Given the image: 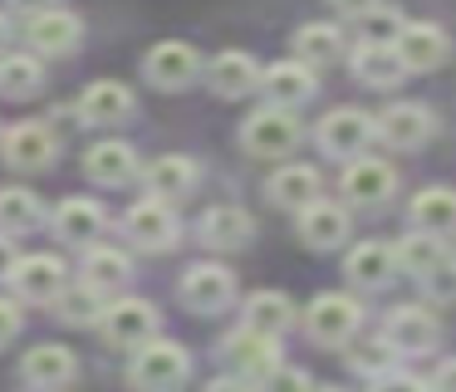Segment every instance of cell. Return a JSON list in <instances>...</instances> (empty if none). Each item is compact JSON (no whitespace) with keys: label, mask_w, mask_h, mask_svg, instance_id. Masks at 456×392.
Returning <instances> with one entry per match:
<instances>
[{"label":"cell","mask_w":456,"mask_h":392,"mask_svg":"<svg viewBox=\"0 0 456 392\" xmlns=\"http://www.w3.org/2000/svg\"><path fill=\"white\" fill-rule=\"evenodd\" d=\"M397 192V172L383 157H348L344 167V196L354 206H383Z\"/></svg>","instance_id":"obj_11"},{"label":"cell","mask_w":456,"mask_h":392,"mask_svg":"<svg viewBox=\"0 0 456 392\" xmlns=\"http://www.w3.org/2000/svg\"><path fill=\"white\" fill-rule=\"evenodd\" d=\"M191 372V358L182 343H167V339H148L142 348H133V363H128V382L133 388H182Z\"/></svg>","instance_id":"obj_1"},{"label":"cell","mask_w":456,"mask_h":392,"mask_svg":"<svg viewBox=\"0 0 456 392\" xmlns=\"http://www.w3.org/2000/svg\"><path fill=\"white\" fill-rule=\"evenodd\" d=\"M84 172L99 186H128L133 176H138V152H133L128 143H99L84 157Z\"/></svg>","instance_id":"obj_24"},{"label":"cell","mask_w":456,"mask_h":392,"mask_svg":"<svg viewBox=\"0 0 456 392\" xmlns=\"http://www.w3.org/2000/svg\"><path fill=\"white\" fill-rule=\"evenodd\" d=\"M5 39H11V20H5V10H0V49H5Z\"/></svg>","instance_id":"obj_46"},{"label":"cell","mask_w":456,"mask_h":392,"mask_svg":"<svg viewBox=\"0 0 456 392\" xmlns=\"http://www.w3.org/2000/svg\"><path fill=\"white\" fill-rule=\"evenodd\" d=\"M407 216H412V231L452 235L456 231V192H452V186H427V192L412 196Z\"/></svg>","instance_id":"obj_25"},{"label":"cell","mask_w":456,"mask_h":392,"mask_svg":"<svg viewBox=\"0 0 456 392\" xmlns=\"http://www.w3.org/2000/svg\"><path fill=\"white\" fill-rule=\"evenodd\" d=\"M393 358H397V348L383 339V343H368V348H358V353H354V368H363L368 378H373V372H383Z\"/></svg>","instance_id":"obj_39"},{"label":"cell","mask_w":456,"mask_h":392,"mask_svg":"<svg viewBox=\"0 0 456 392\" xmlns=\"http://www.w3.org/2000/svg\"><path fill=\"white\" fill-rule=\"evenodd\" d=\"M142 182H148V196H162V201H177L197 186V162L182 152H167V157H152L142 167Z\"/></svg>","instance_id":"obj_21"},{"label":"cell","mask_w":456,"mask_h":392,"mask_svg":"<svg viewBox=\"0 0 456 392\" xmlns=\"http://www.w3.org/2000/svg\"><path fill=\"white\" fill-rule=\"evenodd\" d=\"M432 382L436 388H456V363H442V368L432 372Z\"/></svg>","instance_id":"obj_44"},{"label":"cell","mask_w":456,"mask_h":392,"mask_svg":"<svg viewBox=\"0 0 456 392\" xmlns=\"http://www.w3.org/2000/svg\"><path fill=\"white\" fill-rule=\"evenodd\" d=\"M0 147H5V162L15 172H45L60 157V143H54V133L45 123H15Z\"/></svg>","instance_id":"obj_12"},{"label":"cell","mask_w":456,"mask_h":392,"mask_svg":"<svg viewBox=\"0 0 456 392\" xmlns=\"http://www.w3.org/2000/svg\"><path fill=\"white\" fill-rule=\"evenodd\" d=\"M446 29L442 25H407L403 35H397V54H403V64H407V74H427V69H436L446 59Z\"/></svg>","instance_id":"obj_23"},{"label":"cell","mask_w":456,"mask_h":392,"mask_svg":"<svg viewBox=\"0 0 456 392\" xmlns=\"http://www.w3.org/2000/svg\"><path fill=\"white\" fill-rule=\"evenodd\" d=\"M260 94H265L270 103H280V108L309 103V98H314V64H305V59L270 64L265 74H260Z\"/></svg>","instance_id":"obj_15"},{"label":"cell","mask_w":456,"mask_h":392,"mask_svg":"<svg viewBox=\"0 0 456 392\" xmlns=\"http://www.w3.org/2000/svg\"><path fill=\"white\" fill-rule=\"evenodd\" d=\"M103 225H109V216H103V206L89 201V196H69V201L54 211V231L69 245H94L103 235Z\"/></svg>","instance_id":"obj_22"},{"label":"cell","mask_w":456,"mask_h":392,"mask_svg":"<svg viewBox=\"0 0 456 392\" xmlns=\"http://www.w3.org/2000/svg\"><path fill=\"white\" fill-rule=\"evenodd\" d=\"M84 280L99 284L103 294L123 290L133 280V260L123 250H113V245H89V255H84Z\"/></svg>","instance_id":"obj_31"},{"label":"cell","mask_w":456,"mask_h":392,"mask_svg":"<svg viewBox=\"0 0 456 392\" xmlns=\"http://www.w3.org/2000/svg\"><path fill=\"white\" fill-rule=\"evenodd\" d=\"M54 304H60V319L74 323V329L103 319V290H99V284H89V280H84V284H64V294Z\"/></svg>","instance_id":"obj_35"},{"label":"cell","mask_w":456,"mask_h":392,"mask_svg":"<svg viewBox=\"0 0 456 392\" xmlns=\"http://www.w3.org/2000/svg\"><path fill=\"white\" fill-rule=\"evenodd\" d=\"M201 69V54L191 45H182V39H162V45H152L148 54H142V74H148L152 88H187L191 78H197Z\"/></svg>","instance_id":"obj_10"},{"label":"cell","mask_w":456,"mask_h":392,"mask_svg":"<svg viewBox=\"0 0 456 392\" xmlns=\"http://www.w3.org/2000/svg\"><path fill=\"white\" fill-rule=\"evenodd\" d=\"M358 25H363V39H368V45H397V35L407 29V20L397 15V10L373 5L368 15H358Z\"/></svg>","instance_id":"obj_37"},{"label":"cell","mask_w":456,"mask_h":392,"mask_svg":"<svg viewBox=\"0 0 456 392\" xmlns=\"http://www.w3.org/2000/svg\"><path fill=\"white\" fill-rule=\"evenodd\" d=\"M309 382H314V378H309V372H295V368H275V372H270V378H265V388H309Z\"/></svg>","instance_id":"obj_41"},{"label":"cell","mask_w":456,"mask_h":392,"mask_svg":"<svg viewBox=\"0 0 456 392\" xmlns=\"http://www.w3.org/2000/svg\"><path fill=\"white\" fill-rule=\"evenodd\" d=\"M79 35H84V25H79V15H69V10H35L30 15V25H25V39H30L40 54H69L74 45H79Z\"/></svg>","instance_id":"obj_17"},{"label":"cell","mask_w":456,"mask_h":392,"mask_svg":"<svg viewBox=\"0 0 456 392\" xmlns=\"http://www.w3.org/2000/svg\"><path fill=\"white\" fill-rule=\"evenodd\" d=\"M123 231H128V241L138 245V250H167V245H177V216H172V206L162 201V196H148V201H133L128 216H123Z\"/></svg>","instance_id":"obj_6"},{"label":"cell","mask_w":456,"mask_h":392,"mask_svg":"<svg viewBox=\"0 0 456 392\" xmlns=\"http://www.w3.org/2000/svg\"><path fill=\"white\" fill-rule=\"evenodd\" d=\"M422 290H427V299H436V304H456V260L432 265V270L422 274Z\"/></svg>","instance_id":"obj_38"},{"label":"cell","mask_w":456,"mask_h":392,"mask_svg":"<svg viewBox=\"0 0 456 392\" xmlns=\"http://www.w3.org/2000/svg\"><path fill=\"white\" fill-rule=\"evenodd\" d=\"M299 235H305L314 250H334V245L348 241V211L314 196L309 206H299Z\"/></svg>","instance_id":"obj_20"},{"label":"cell","mask_w":456,"mask_h":392,"mask_svg":"<svg viewBox=\"0 0 456 392\" xmlns=\"http://www.w3.org/2000/svg\"><path fill=\"white\" fill-rule=\"evenodd\" d=\"M250 211H240V206H211L207 216H201V241L211 245V250H240V245L250 241Z\"/></svg>","instance_id":"obj_27"},{"label":"cell","mask_w":456,"mask_h":392,"mask_svg":"<svg viewBox=\"0 0 456 392\" xmlns=\"http://www.w3.org/2000/svg\"><path fill=\"white\" fill-rule=\"evenodd\" d=\"M358 323H363V309H358V299H348V294H319V299L305 309L309 339L324 343V348L348 343L358 333Z\"/></svg>","instance_id":"obj_3"},{"label":"cell","mask_w":456,"mask_h":392,"mask_svg":"<svg viewBox=\"0 0 456 392\" xmlns=\"http://www.w3.org/2000/svg\"><path fill=\"white\" fill-rule=\"evenodd\" d=\"M240 143H246L250 157H289L299 147V118L295 108H280V103H265L246 118L240 127Z\"/></svg>","instance_id":"obj_2"},{"label":"cell","mask_w":456,"mask_h":392,"mask_svg":"<svg viewBox=\"0 0 456 392\" xmlns=\"http://www.w3.org/2000/svg\"><path fill=\"white\" fill-rule=\"evenodd\" d=\"M15 333H20V309H15L11 299H0V348L15 343Z\"/></svg>","instance_id":"obj_40"},{"label":"cell","mask_w":456,"mask_h":392,"mask_svg":"<svg viewBox=\"0 0 456 392\" xmlns=\"http://www.w3.org/2000/svg\"><path fill=\"white\" fill-rule=\"evenodd\" d=\"M45 225V201L30 192V186H0V231L20 235Z\"/></svg>","instance_id":"obj_29"},{"label":"cell","mask_w":456,"mask_h":392,"mask_svg":"<svg viewBox=\"0 0 456 392\" xmlns=\"http://www.w3.org/2000/svg\"><path fill=\"white\" fill-rule=\"evenodd\" d=\"M246 323L280 339V333L295 323V304H289V294H280V290H260V294H250V299H246Z\"/></svg>","instance_id":"obj_32"},{"label":"cell","mask_w":456,"mask_h":392,"mask_svg":"<svg viewBox=\"0 0 456 392\" xmlns=\"http://www.w3.org/2000/svg\"><path fill=\"white\" fill-rule=\"evenodd\" d=\"M373 137H378V123L363 108H334V113H324V123H319V147H324L329 157H358Z\"/></svg>","instance_id":"obj_9"},{"label":"cell","mask_w":456,"mask_h":392,"mask_svg":"<svg viewBox=\"0 0 456 392\" xmlns=\"http://www.w3.org/2000/svg\"><path fill=\"white\" fill-rule=\"evenodd\" d=\"M211 88H216L221 98H246L260 88V64L250 54H240V49H226V54L211 59Z\"/></svg>","instance_id":"obj_26"},{"label":"cell","mask_w":456,"mask_h":392,"mask_svg":"<svg viewBox=\"0 0 456 392\" xmlns=\"http://www.w3.org/2000/svg\"><path fill=\"white\" fill-rule=\"evenodd\" d=\"M15 260H20V255H15V245L5 241V235H0V280H11V270H15Z\"/></svg>","instance_id":"obj_43"},{"label":"cell","mask_w":456,"mask_h":392,"mask_svg":"<svg viewBox=\"0 0 456 392\" xmlns=\"http://www.w3.org/2000/svg\"><path fill=\"white\" fill-rule=\"evenodd\" d=\"M11 284H15V294L30 299V304H54L69 280H64V265L54 260V255H25V260H15Z\"/></svg>","instance_id":"obj_13"},{"label":"cell","mask_w":456,"mask_h":392,"mask_svg":"<svg viewBox=\"0 0 456 392\" xmlns=\"http://www.w3.org/2000/svg\"><path fill=\"white\" fill-rule=\"evenodd\" d=\"M20 378L30 382V388H64V382L79 378V363H74V353L60 348V343H40V348L25 353Z\"/></svg>","instance_id":"obj_19"},{"label":"cell","mask_w":456,"mask_h":392,"mask_svg":"<svg viewBox=\"0 0 456 392\" xmlns=\"http://www.w3.org/2000/svg\"><path fill=\"white\" fill-rule=\"evenodd\" d=\"M295 54L305 59V64H314V69L338 64V54H344V29L338 25H305L295 35Z\"/></svg>","instance_id":"obj_33"},{"label":"cell","mask_w":456,"mask_h":392,"mask_svg":"<svg viewBox=\"0 0 456 392\" xmlns=\"http://www.w3.org/2000/svg\"><path fill=\"white\" fill-rule=\"evenodd\" d=\"M329 5H334L338 15H354V20H358V15H368V10L378 5V0H329Z\"/></svg>","instance_id":"obj_42"},{"label":"cell","mask_w":456,"mask_h":392,"mask_svg":"<svg viewBox=\"0 0 456 392\" xmlns=\"http://www.w3.org/2000/svg\"><path fill=\"white\" fill-rule=\"evenodd\" d=\"M177 294L191 314H221L236 299V274H231L226 265H191V270L182 274Z\"/></svg>","instance_id":"obj_8"},{"label":"cell","mask_w":456,"mask_h":392,"mask_svg":"<svg viewBox=\"0 0 456 392\" xmlns=\"http://www.w3.org/2000/svg\"><path fill=\"white\" fill-rule=\"evenodd\" d=\"M226 358L236 363L240 382H256V388H265V378L280 368V339L275 333H260V329H236L226 339Z\"/></svg>","instance_id":"obj_5"},{"label":"cell","mask_w":456,"mask_h":392,"mask_svg":"<svg viewBox=\"0 0 456 392\" xmlns=\"http://www.w3.org/2000/svg\"><path fill=\"white\" fill-rule=\"evenodd\" d=\"M446 255H442V235H427V231H417V235H407L403 245H397V265H403L407 274H427L432 265H442Z\"/></svg>","instance_id":"obj_36"},{"label":"cell","mask_w":456,"mask_h":392,"mask_svg":"<svg viewBox=\"0 0 456 392\" xmlns=\"http://www.w3.org/2000/svg\"><path fill=\"white\" fill-rule=\"evenodd\" d=\"M133 118V88L128 84H113V78H99L79 94V123L94 127H113V123H128Z\"/></svg>","instance_id":"obj_14"},{"label":"cell","mask_w":456,"mask_h":392,"mask_svg":"<svg viewBox=\"0 0 456 392\" xmlns=\"http://www.w3.org/2000/svg\"><path fill=\"white\" fill-rule=\"evenodd\" d=\"M45 88V69L35 54H5L0 59V94L5 98H35Z\"/></svg>","instance_id":"obj_34"},{"label":"cell","mask_w":456,"mask_h":392,"mask_svg":"<svg viewBox=\"0 0 456 392\" xmlns=\"http://www.w3.org/2000/svg\"><path fill=\"white\" fill-rule=\"evenodd\" d=\"M270 201L275 206H289V211H299V206H309L319 196V172L314 167H299V162H289V167H280L275 176H270Z\"/></svg>","instance_id":"obj_30"},{"label":"cell","mask_w":456,"mask_h":392,"mask_svg":"<svg viewBox=\"0 0 456 392\" xmlns=\"http://www.w3.org/2000/svg\"><path fill=\"white\" fill-rule=\"evenodd\" d=\"M348 280L358 284V290H383L387 280H393L403 265H397V245H383V241H363L348 250Z\"/></svg>","instance_id":"obj_18"},{"label":"cell","mask_w":456,"mask_h":392,"mask_svg":"<svg viewBox=\"0 0 456 392\" xmlns=\"http://www.w3.org/2000/svg\"><path fill=\"white\" fill-rule=\"evenodd\" d=\"M11 5H15V10H30V15H35V10H50L54 0H11Z\"/></svg>","instance_id":"obj_45"},{"label":"cell","mask_w":456,"mask_h":392,"mask_svg":"<svg viewBox=\"0 0 456 392\" xmlns=\"http://www.w3.org/2000/svg\"><path fill=\"white\" fill-rule=\"evenodd\" d=\"M354 74L373 88H393V84H403L407 64H403V54H397V45H368L363 39V45L354 49Z\"/></svg>","instance_id":"obj_28"},{"label":"cell","mask_w":456,"mask_h":392,"mask_svg":"<svg viewBox=\"0 0 456 392\" xmlns=\"http://www.w3.org/2000/svg\"><path fill=\"white\" fill-rule=\"evenodd\" d=\"M378 137L397 152H412L432 137V108L422 103H393L387 113H378Z\"/></svg>","instance_id":"obj_16"},{"label":"cell","mask_w":456,"mask_h":392,"mask_svg":"<svg viewBox=\"0 0 456 392\" xmlns=\"http://www.w3.org/2000/svg\"><path fill=\"white\" fill-rule=\"evenodd\" d=\"M383 339L397 353H432L442 343V323H436V314L427 304H397L383 323Z\"/></svg>","instance_id":"obj_7"},{"label":"cell","mask_w":456,"mask_h":392,"mask_svg":"<svg viewBox=\"0 0 456 392\" xmlns=\"http://www.w3.org/2000/svg\"><path fill=\"white\" fill-rule=\"evenodd\" d=\"M99 329L113 348H142L148 339H158V309L148 299H113L103 304Z\"/></svg>","instance_id":"obj_4"}]
</instances>
